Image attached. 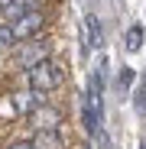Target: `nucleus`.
<instances>
[{
    "instance_id": "f257e3e1",
    "label": "nucleus",
    "mask_w": 146,
    "mask_h": 149,
    "mask_svg": "<svg viewBox=\"0 0 146 149\" xmlns=\"http://www.w3.org/2000/svg\"><path fill=\"white\" fill-rule=\"evenodd\" d=\"M23 78H26V88H33L36 94H52L59 84H62V71L55 68V62L52 58H42L39 65H33V68H26L23 71Z\"/></svg>"
},
{
    "instance_id": "f03ea898",
    "label": "nucleus",
    "mask_w": 146,
    "mask_h": 149,
    "mask_svg": "<svg viewBox=\"0 0 146 149\" xmlns=\"http://www.w3.org/2000/svg\"><path fill=\"white\" fill-rule=\"evenodd\" d=\"M104 71L97 68L91 74V84H88V101H85V127L88 133H97L101 130V113H104Z\"/></svg>"
},
{
    "instance_id": "7ed1b4c3",
    "label": "nucleus",
    "mask_w": 146,
    "mask_h": 149,
    "mask_svg": "<svg viewBox=\"0 0 146 149\" xmlns=\"http://www.w3.org/2000/svg\"><path fill=\"white\" fill-rule=\"evenodd\" d=\"M10 55H13V68L26 71V68L39 65L42 58H49V39L45 36H36V39H26V42H16Z\"/></svg>"
},
{
    "instance_id": "20e7f679",
    "label": "nucleus",
    "mask_w": 146,
    "mask_h": 149,
    "mask_svg": "<svg viewBox=\"0 0 146 149\" xmlns=\"http://www.w3.org/2000/svg\"><path fill=\"white\" fill-rule=\"evenodd\" d=\"M10 26H13V36H16V42L36 39V36L42 33V26H45V13H42V7H39V10H33V13H26V16L13 19Z\"/></svg>"
},
{
    "instance_id": "39448f33",
    "label": "nucleus",
    "mask_w": 146,
    "mask_h": 149,
    "mask_svg": "<svg viewBox=\"0 0 146 149\" xmlns=\"http://www.w3.org/2000/svg\"><path fill=\"white\" fill-rule=\"evenodd\" d=\"M29 123L36 130H62V110L52 107V104H39L29 113Z\"/></svg>"
},
{
    "instance_id": "423d86ee",
    "label": "nucleus",
    "mask_w": 146,
    "mask_h": 149,
    "mask_svg": "<svg viewBox=\"0 0 146 149\" xmlns=\"http://www.w3.org/2000/svg\"><path fill=\"white\" fill-rule=\"evenodd\" d=\"M39 7H42L39 0H13V3L0 13V23H13V19H20V16H26V13L39 10Z\"/></svg>"
},
{
    "instance_id": "0eeeda50",
    "label": "nucleus",
    "mask_w": 146,
    "mask_h": 149,
    "mask_svg": "<svg viewBox=\"0 0 146 149\" xmlns=\"http://www.w3.org/2000/svg\"><path fill=\"white\" fill-rule=\"evenodd\" d=\"M33 146L36 149H65V136H62V130H36Z\"/></svg>"
},
{
    "instance_id": "6e6552de",
    "label": "nucleus",
    "mask_w": 146,
    "mask_h": 149,
    "mask_svg": "<svg viewBox=\"0 0 146 149\" xmlns=\"http://www.w3.org/2000/svg\"><path fill=\"white\" fill-rule=\"evenodd\" d=\"M13 45H16L13 26L10 23H0V52H13Z\"/></svg>"
},
{
    "instance_id": "1a4fd4ad",
    "label": "nucleus",
    "mask_w": 146,
    "mask_h": 149,
    "mask_svg": "<svg viewBox=\"0 0 146 149\" xmlns=\"http://www.w3.org/2000/svg\"><path fill=\"white\" fill-rule=\"evenodd\" d=\"M140 39H143V26H133L127 33V52H140Z\"/></svg>"
},
{
    "instance_id": "9d476101",
    "label": "nucleus",
    "mask_w": 146,
    "mask_h": 149,
    "mask_svg": "<svg viewBox=\"0 0 146 149\" xmlns=\"http://www.w3.org/2000/svg\"><path fill=\"white\" fill-rule=\"evenodd\" d=\"M7 149H36V146H33V139H16V143H10Z\"/></svg>"
},
{
    "instance_id": "9b49d317",
    "label": "nucleus",
    "mask_w": 146,
    "mask_h": 149,
    "mask_svg": "<svg viewBox=\"0 0 146 149\" xmlns=\"http://www.w3.org/2000/svg\"><path fill=\"white\" fill-rule=\"evenodd\" d=\"M10 3H13V0H0V13H3V10H7Z\"/></svg>"
}]
</instances>
